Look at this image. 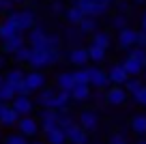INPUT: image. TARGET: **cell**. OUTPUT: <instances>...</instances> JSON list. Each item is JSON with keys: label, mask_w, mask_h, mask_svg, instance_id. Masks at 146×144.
<instances>
[{"label": "cell", "mask_w": 146, "mask_h": 144, "mask_svg": "<svg viewBox=\"0 0 146 144\" xmlns=\"http://www.w3.org/2000/svg\"><path fill=\"white\" fill-rule=\"evenodd\" d=\"M60 60V52L58 50H32L30 58H28V65L32 69H47L52 65H56Z\"/></svg>", "instance_id": "1"}, {"label": "cell", "mask_w": 146, "mask_h": 144, "mask_svg": "<svg viewBox=\"0 0 146 144\" xmlns=\"http://www.w3.org/2000/svg\"><path fill=\"white\" fill-rule=\"evenodd\" d=\"M73 2H75L78 9L82 11L84 15H88V17H101V15H105L108 9H110V7H105L99 0H73Z\"/></svg>", "instance_id": "2"}, {"label": "cell", "mask_w": 146, "mask_h": 144, "mask_svg": "<svg viewBox=\"0 0 146 144\" xmlns=\"http://www.w3.org/2000/svg\"><path fill=\"white\" fill-rule=\"evenodd\" d=\"M127 97H129V93L120 84H112L105 90V103H110V105H123L127 101Z\"/></svg>", "instance_id": "3"}, {"label": "cell", "mask_w": 146, "mask_h": 144, "mask_svg": "<svg viewBox=\"0 0 146 144\" xmlns=\"http://www.w3.org/2000/svg\"><path fill=\"white\" fill-rule=\"evenodd\" d=\"M9 17L13 19L15 24H17L19 32H22V30H30V28L35 26V13H32L30 9H22V11H15V13H11Z\"/></svg>", "instance_id": "4"}, {"label": "cell", "mask_w": 146, "mask_h": 144, "mask_svg": "<svg viewBox=\"0 0 146 144\" xmlns=\"http://www.w3.org/2000/svg\"><path fill=\"white\" fill-rule=\"evenodd\" d=\"M39 121H41L43 133L56 129V127H60L58 125V110H54V108H43L41 112H39Z\"/></svg>", "instance_id": "5"}, {"label": "cell", "mask_w": 146, "mask_h": 144, "mask_svg": "<svg viewBox=\"0 0 146 144\" xmlns=\"http://www.w3.org/2000/svg\"><path fill=\"white\" fill-rule=\"evenodd\" d=\"M47 35H50V32H47L43 26H32L30 35H28V43H30V47H32V50H45Z\"/></svg>", "instance_id": "6"}, {"label": "cell", "mask_w": 146, "mask_h": 144, "mask_svg": "<svg viewBox=\"0 0 146 144\" xmlns=\"http://www.w3.org/2000/svg\"><path fill=\"white\" fill-rule=\"evenodd\" d=\"M78 123L82 125V129H86L88 133H92V131H97V127H99V114L95 112V110H82L78 116Z\"/></svg>", "instance_id": "7"}, {"label": "cell", "mask_w": 146, "mask_h": 144, "mask_svg": "<svg viewBox=\"0 0 146 144\" xmlns=\"http://www.w3.org/2000/svg\"><path fill=\"white\" fill-rule=\"evenodd\" d=\"M17 127H19V133L26 135V138H32V135H36V133H39V129H41L39 121H36V118H32L30 114H28V116H19Z\"/></svg>", "instance_id": "8"}, {"label": "cell", "mask_w": 146, "mask_h": 144, "mask_svg": "<svg viewBox=\"0 0 146 144\" xmlns=\"http://www.w3.org/2000/svg\"><path fill=\"white\" fill-rule=\"evenodd\" d=\"M110 77H108V71H103V69L99 67H90V86L97 90H108L110 88Z\"/></svg>", "instance_id": "9"}, {"label": "cell", "mask_w": 146, "mask_h": 144, "mask_svg": "<svg viewBox=\"0 0 146 144\" xmlns=\"http://www.w3.org/2000/svg\"><path fill=\"white\" fill-rule=\"evenodd\" d=\"M116 41H118V47H120V50H131L133 45H135V41H137V30H135V28L125 26L123 30H118Z\"/></svg>", "instance_id": "10"}, {"label": "cell", "mask_w": 146, "mask_h": 144, "mask_svg": "<svg viewBox=\"0 0 146 144\" xmlns=\"http://www.w3.org/2000/svg\"><path fill=\"white\" fill-rule=\"evenodd\" d=\"M64 133H67V142L71 144H88V131L82 129L80 123H73L69 129H64Z\"/></svg>", "instance_id": "11"}, {"label": "cell", "mask_w": 146, "mask_h": 144, "mask_svg": "<svg viewBox=\"0 0 146 144\" xmlns=\"http://www.w3.org/2000/svg\"><path fill=\"white\" fill-rule=\"evenodd\" d=\"M24 84H26V88L30 90H41L43 86H45V75H43L39 69H32L30 73H26V77H24Z\"/></svg>", "instance_id": "12"}, {"label": "cell", "mask_w": 146, "mask_h": 144, "mask_svg": "<svg viewBox=\"0 0 146 144\" xmlns=\"http://www.w3.org/2000/svg\"><path fill=\"white\" fill-rule=\"evenodd\" d=\"M11 105H13V110L19 114V116H28V114L32 112V99L28 97V95H15V99L11 101Z\"/></svg>", "instance_id": "13"}, {"label": "cell", "mask_w": 146, "mask_h": 144, "mask_svg": "<svg viewBox=\"0 0 146 144\" xmlns=\"http://www.w3.org/2000/svg\"><path fill=\"white\" fill-rule=\"evenodd\" d=\"M69 63H73L75 67H86V63H90V58H88V47H73L71 52H69Z\"/></svg>", "instance_id": "14"}, {"label": "cell", "mask_w": 146, "mask_h": 144, "mask_svg": "<svg viewBox=\"0 0 146 144\" xmlns=\"http://www.w3.org/2000/svg\"><path fill=\"white\" fill-rule=\"evenodd\" d=\"M24 45H26V41H24L22 32L15 37H9V39H2V52L5 54H15L17 50H22Z\"/></svg>", "instance_id": "15"}, {"label": "cell", "mask_w": 146, "mask_h": 144, "mask_svg": "<svg viewBox=\"0 0 146 144\" xmlns=\"http://www.w3.org/2000/svg\"><path fill=\"white\" fill-rule=\"evenodd\" d=\"M108 77H110L112 84H120V86H123L125 82L129 80V73L125 71L123 65H112V67L108 69Z\"/></svg>", "instance_id": "16"}, {"label": "cell", "mask_w": 146, "mask_h": 144, "mask_svg": "<svg viewBox=\"0 0 146 144\" xmlns=\"http://www.w3.org/2000/svg\"><path fill=\"white\" fill-rule=\"evenodd\" d=\"M123 67H125V71L129 73V77H137L140 73H144V63H140L137 58H133L131 54H129L127 58H125Z\"/></svg>", "instance_id": "17"}, {"label": "cell", "mask_w": 146, "mask_h": 144, "mask_svg": "<svg viewBox=\"0 0 146 144\" xmlns=\"http://www.w3.org/2000/svg\"><path fill=\"white\" fill-rule=\"evenodd\" d=\"M71 99L73 101H88L90 99V84H75L71 88Z\"/></svg>", "instance_id": "18"}, {"label": "cell", "mask_w": 146, "mask_h": 144, "mask_svg": "<svg viewBox=\"0 0 146 144\" xmlns=\"http://www.w3.org/2000/svg\"><path fill=\"white\" fill-rule=\"evenodd\" d=\"M15 35H19L17 24H15L11 17H7L5 22L0 24V39H9V37H15Z\"/></svg>", "instance_id": "19"}, {"label": "cell", "mask_w": 146, "mask_h": 144, "mask_svg": "<svg viewBox=\"0 0 146 144\" xmlns=\"http://www.w3.org/2000/svg\"><path fill=\"white\" fill-rule=\"evenodd\" d=\"M56 86L58 90H71L75 86V80H73V73L71 71H62L56 75Z\"/></svg>", "instance_id": "20"}, {"label": "cell", "mask_w": 146, "mask_h": 144, "mask_svg": "<svg viewBox=\"0 0 146 144\" xmlns=\"http://www.w3.org/2000/svg\"><path fill=\"white\" fill-rule=\"evenodd\" d=\"M17 121H19V114L13 110V105H7L5 112L0 114V125L11 127V125H17Z\"/></svg>", "instance_id": "21"}, {"label": "cell", "mask_w": 146, "mask_h": 144, "mask_svg": "<svg viewBox=\"0 0 146 144\" xmlns=\"http://www.w3.org/2000/svg\"><path fill=\"white\" fill-rule=\"evenodd\" d=\"M45 142L47 144H64L67 142V133H64V129L56 127L52 131H45Z\"/></svg>", "instance_id": "22"}, {"label": "cell", "mask_w": 146, "mask_h": 144, "mask_svg": "<svg viewBox=\"0 0 146 144\" xmlns=\"http://www.w3.org/2000/svg\"><path fill=\"white\" fill-rule=\"evenodd\" d=\"M69 101H71V90H56V97H54V110H64L69 108Z\"/></svg>", "instance_id": "23"}, {"label": "cell", "mask_w": 146, "mask_h": 144, "mask_svg": "<svg viewBox=\"0 0 146 144\" xmlns=\"http://www.w3.org/2000/svg\"><path fill=\"white\" fill-rule=\"evenodd\" d=\"M131 131L137 135H146V114H135V116L131 118Z\"/></svg>", "instance_id": "24"}, {"label": "cell", "mask_w": 146, "mask_h": 144, "mask_svg": "<svg viewBox=\"0 0 146 144\" xmlns=\"http://www.w3.org/2000/svg\"><path fill=\"white\" fill-rule=\"evenodd\" d=\"M64 17H67V22H69V24H75V26H78V24L82 22L84 13H82V11L78 9V5L73 2L71 7H67V11H64Z\"/></svg>", "instance_id": "25"}, {"label": "cell", "mask_w": 146, "mask_h": 144, "mask_svg": "<svg viewBox=\"0 0 146 144\" xmlns=\"http://www.w3.org/2000/svg\"><path fill=\"white\" fill-rule=\"evenodd\" d=\"M105 52L108 50H103V47H99V45H88V58H90V63H97V65H101L105 60Z\"/></svg>", "instance_id": "26"}, {"label": "cell", "mask_w": 146, "mask_h": 144, "mask_svg": "<svg viewBox=\"0 0 146 144\" xmlns=\"http://www.w3.org/2000/svg\"><path fill=\"white\" fill-rule=\"evenodd\" d=\"M54 97H56V90H41L39 97H36V103L41 105V108H52L54 105Z\"/></svg>", "instance_id": "27"}, {"label": "cell", "mask_w": 146, "mask_h": 144, "mask_svg": "<svg viewBox=\"0 0 146 144\" xmlns=\"http://www.w3.org/2000/svg\"><path fill=\"white\" fill-rule=\"evenodd\" d=\"M78 28L84 32V35H92V32L97 30V17H88V15H84L82 22L78 24Z\"/></svg>", "instance_id": "28"}, {"label": "cell", "mask_w": 146, "mask_h": 144, "mask_svg": "<svg viewBox=\"0 0 146 144\" xmlns=\"http://www.w3.org/2000/svg\"><path fill=\"white\" fill-rule=\"evenodd\" d=\"M90 43L92 45H99V47H103V50H108V47H110V43H112V39H110V35H108V32H92V41H90Z\"/></svg>", "instance_id": "29"}, {"label": "cell", "mask_w": 146, "mask_h": 144, "mask_svg": "<svg viewBox=\"0 0 146 144\" xmlns=\"http://www.w3.org/2000/svg\"><path fill=\"white\" fill-rule=\"evenodd\" d=\"M73 80L75 84H90V67H80L78 71H73Z\"/></svg>", "instance_id": "30"}, {"label": "cell", "mask_w": 146, "mask_h": 144, "mask_svg": "<svg viewBox=\"0 0 146 144\" xmlns=\"http://www.w3.org/2000/svg\"><path fill=\"white\" fill-rule=\"evenodd\" d=\"M73 123H75V118L69 114L67 108H64V110H58V125H60V129H69Z\"/></svg>", "instance_id": "31"}, {"label": "cell", "mask_w": 146, "mask_h": 144, "mask_svg": "<svg viewBox=\"0 0 146 144\" xmlns=\"http://www.w3.org/2000/svg\"><path fill=\"white\" fill-rule=\"evenodd\" d=\"M15 95H17V93H15V88H13L11 84H7V82H5V84L0 86V99L5 101V103L13 101V99H15Z\"/></svg>", "instance_id": "32"}, {"label": "cell", "mask_w": 146, "mask_h": 144, "mask_svg": "<svg viewBox=\"0 0 146 144\" xmlns=\"http://www.w3.org/2000/svg\"><path fill=\"white\" fill-rule=\"evenodd\" d=\"M127 24H129V15H125V13H116L114 17H112V22H110V26L114 28V30H123Z\"/></svg>", "instance_id": "33"}, {"label": "cell", "mask_w": 146, "mask_h": 144, "mask_svg": "<svg viewBox=\"0 0 146 144\" xmlns=\"http://www.w3.org/2000/svg\"><path fill=\"white\" fill-rule=\"evenodd\" d=\"M123 86H125V90H127L129 95H135V93H137V90H140V88H142L144 84L140 82V77H129V80L125 82Z\"/></svg>", "instance_id": "34"}, {"label": "cell", "mask_w": 146, "mask_h": 144, "mask_svg": "<svg viewBox=\"0 0 146 144\" xmlns=\"http://www.w3.org/2000/svg\"><path fill=\"white\" fill-rule=\"evenodd\" d=\"M30 52H32V47L24 45L22 50H17L13 56H15V60H17V63H28V58H30Z\"/></svg>", "instance_id": "35"}, {"label": "cell", "mask_w": 146, "mask_h": 144, "mask_svg": "<svg viewBox=\"0 0 146 144\" xmlns=\"http://www.w3.org/2000/svg\"><path fill=\"white\" fill-rule=\"evenodd\" d=\"M129 54H131L133 58H137L140 63H144V67H146V47H140V45H133Z\"/></svg>", "instance_id": "36"}, {"label": "cell", "mask_w": 146, "mask_h": 144, "mask_svg": "<svg viewBox=\"0 0 146 144\" xmlns=\"http://www.w3.org/2000/svg\"><path fill=\"white\" fill-rule=\"evenodd\" d=\"M5 144H28V140L22 133H11V135L5 138Z\"/></svg>", "instance_id": "37"}, {"label": "cell", "mask_w": 146, "mask_h": 144, "mask_svg": "<svg viewBox=\"0 0 146 144\" xmlns=\"http://www.w3.org/2000/svg\"><path fill=\"white\" fill-rule=\"evenodd\" d=\"M50 11H52L54 15H62L64 11H67V7H64V2H62V0H54V2L50 5Z\"/></svg>", "instance_id": "38"}, {"label": "cell", "mask_w": 146, "mask_h": 144, "mask_svg": "<svg viewBox=\"0 0 146 144\" xmlns=\"http://www.w3.org/2000/svg\"><path fill=\"white\" fill-rule=\"evenodd\" d=\"M108 144H129V142H127V135H125L123 131H116V133L110 135V142Z\"/></svg>", "instance_id": "39"}, {"label": "cell", "mask_w": 146, "mask_h": 144, "mask_svg": "<svg viewBox=\"0 0 146 144\" xmlns=\"http://www.w3.org/2000/svg\"><path fill=\"white\" fill-rule=\"evenodd\" d=\"M129 9H131V0H116V13L129 15Z\"/></svg>", "instance_id": "40"}, {"label": "cell", "mask_w": 146, "mask_h": 144, "mask_svg": "<svg viewBox=\"0 0 146 144\" xmlns=\"http://www.w3.org/2000/svg\"><path fill=\"white\" fill-rule=\"evenodd\" d=\"M133 101H135L137 105H146V86H142V88L133 95Z\"/></svg>", "instance_id": "41"}, {"label": "cell", "mask_w": 146, "mask_h": 144, "mask_svg": "<svg viewBox=\"0 0 146 144\" xmlns=\"http://www.w3.org/2000/svg\"><path fill=\"white\" fill-rule=\"evenodd\" d=\"M135 45L146 47V32H144V30H137V41H135Z\"/></svg>", "instance_id": "42"}, {"label": "cell", "mask_w": 146, "mask_h": 144, "mask_svg": "<svg viewBox=\"0 0 146 144\" xmlns=\"http://www.w3.org/2000/svg\"><path fill=\"white\" fill-rule=\"evenodd\" d=\"M11 7H13V0H0V13H7Z\"/></svg>", "instance_id": "43"}, {"label": "cell", "mask_w": 146, "mask_h": 144, "mask_svg": "<svg viewBox=\"0 0 146 144\" xmlns=\"http://www.w3.org/2000/svg\"><path fill=\"white\" fill-rule=\"evenodd\" d=\"M140 30H144V32H146V11H144V15H142V22H140Z\"/></svg>", "instance_id": "44"}, {"label": "cell", "mask_w": 146, "mask_h": 144, "mask_svg": "<svg viewBox=\"0 0 146 144\" xmlns=\"http://www.w3.org/2000/svg\"><path fill=\"white\" fill-rule=\"evenodd\" d=\"M99 2H103L105 7H112V5H116V0H99Z\"/></svg>", "instance_id": "45"}, {"label": "cell", "mask_w": 146, "mask_h": 144, "mask_svg": "<svg viewBox=\"0 0 146 144\" xmlns=\"http://www.w3.org/2000/svg\"><path fill=\"white\" fill-rule=\"evenodd\" d=\"M146 0H131V5H144Z\"/></svg>", "instance_id": "46"}, {"label": "cell", "mask_w": 146, "mask_h": 144, "mask_svg": "<svg viewBox=\"0 0 146 144\" xmlns=\"http://www.w3.org/2000/svg\"><path fill=\"white\" fill-rule=\"evenodd\" d=\"M135 144H146V138H144V135H140V140H137Z\"/></svg>", "instance_id": "47"}, {"label": "cell", "mask_w": 146, "mask_h": 144, "mask_svg": "<svg viewBox=\"0 0 146 144\" xmlns=\"http://www.w3.org/2000/svg\"><path fill=\"white\" fill-rule=\"evenodd\" d=\"M5 108H7V103H5V101H0V114L5 112Z\"/></svg>", "instance_id": "48"}, {"label": "cell", "mask_w": 146, "mask_h": 144, "mask_svg": "<svg viewBox=\"0 0 146 144\" xmlns=\"http://www.w3.org/2000/svg\"><path fill=\"white\" fill-rule=\"evenodd\" d=\"M5 67V58H2V56H0V69Z\"/></svg>", "instance_id": "49"}, {"label": "cell", "mask_w": 146, "mask_h": 144, "mask_svg": "<svg viewBox=\"0 0 146 144\" xmlns=\"http://www.w3.org/2000/svg\"><path fill=\"white\" fill-rule=\"evenodd\" d=\"M2 84H5V77H2V75H0V86H2Z\"/></svg>", "instance_id": "50"}, {"label": "cell", "mask_w": 146, "mask_h": 144, "mask_svg": "<svg viewBox=\"0 0 146 144\" xmlns=\"http://www.w3.org/2000/svg\"><path fill=\"white\" fill-rule=\"evenodd\" d=\"M32 144H47V142H32Z\"/></svg>", "instance_id": "51"}, {"label": "cell", "mask_w": 146, "mask_h": 144, "mask_svg": "<svg viewBox=\"0 0 146 144\" xmlns=\"http://www.w3.org/2000/svg\"><path fill=\"white\" fill-rule=\"evenodd\" d=\"M13 2H24V0H13Z\"/></svg>", "instance_id": "52"}, {"label": "cell", "mask_w": 146, "mask_h": 144, "mask_svg": "<svg viewBox=\"0 0 146 144\" xmlns=\"http://www.w3.org/2000/svg\"><path fill=\"white\" fill-rule=\"evenodd\" d=\"M144 77H146V67H144Z\"/></svg>", "instance_id": "53"}, {"label": "cell", "mask_w": 146, "mask_h": 144, "mask_svg": "<svg viewBox=\"0 0 146 144\" xmlns=\"http://www.w3.org/2000/svg\"><path fill=\"white\" fill-rule=\"evenodd\" d=\"M97 144H101V142H97Z\"/></svg>", "instance_id": "54"}, {"label": "cell", "mask_w": 146, "mask_h": 144, "mask_svg": "<svg viewBox=\"0 0 146 144\" xmlns=\"http://www.w3.org/2000/svg\"><path fill=\"white\" fill-rule=\"evenodd\" d=\"M0 101H2V99H0Z\"/></svg>", "instance_id": "55"}]
</instances>
